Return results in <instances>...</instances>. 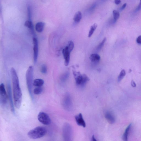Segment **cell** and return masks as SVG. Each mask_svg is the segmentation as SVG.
Returning <instances> with one entry per match:
<instances>
[{"instance_id":"1","label":"cell","mask_w":141,"mask_h":141,"mask_svg":"<svg viewBox=\"0 0 141 141\" xmlns=\"http://www.w3.org/2000/svg\"><path fill=\"white\" fill-rule=\"evenodd\" d=\"M11 74L12 83L13 98L14 106L19 109L21 105L22 94L20 87L19 82L16 70L13 68L11 69Z\"/></svg>"},{"instance_id":"2","label":"cell","mask_w":141,"mask_h":141,"mask_svg":"<svg viewBox=\"0 0 141 141\" xmlns=\"http://www.w3.org/2000/svg\"><path fill=\"white\" fill-rule=\"evenodd\" d=\"M33 68L32 66L28 67L26 72V79L28 92L32 101L34 102L35 99L33 95Z\"/></svg>"},{"instance_id":"3","label":"cell","mask_w":141,"mask_h":141,"mask_svg":"<svg viewBox=\"0 0 141 141\" xmlns=\"http://www.w3.org/2000/svg\"><path fill=\"white\" fill-rule=\"evenodd\" d=\"M47 133V129L45 127L38 126L29 131L27 135L30 138L37 139L42 138Z\"/></svg>"},{"instance_id":"4","label":"cell","mask_w":141,"mask_h":141,"mask_svg":"<svg viewBox=\"0 0 141 141\" xmlns=\"http://www.w3.org/2000/svg\"><path fill=\"white\" fill-rule=\"evenodd\" d=\"M73 74L77 84L83 86L90 80L89 78L85 74L81 75L80 72L73 70Z\"/></svg>"},{"instance_id":"5","label":"cell","mask_w":141,"mask_h":141,"mask_svg":"<svg viewBox=\"0 0 141 141\" xmlns=\"http://www.w3.org/2000/svg\"><path fill=\"white\" fill-rule=\"evenodd\" d=\"M62 135L64 141H70L73 138V131L71 125L68 123H65L63 128Z\"/></svg>"},{"instance_id":"6","label":"cell","mask_w":141,"mask_h":141,"mask_svg":"<svg viewBox=\"0 0 141 141\" xmlns=\"http://www.w3.org/2000/svg\"><path fill=\"white\" fill-rule=\"evenodd\" d=\"M63 107L66 111H71L73 107V104L70 95L67 93L64 95L62 101Z\"/></svg>"},{"instance_id":"7","label":"cell","mask_w":141,"mask_h":141,"mask_svg":"<svg viewBox=\"0 0 141 141\" xmlns=\"http://www.w3.org/2000/svg\"><path fill=\"white\" fill-rule=\"evenodd\" d=\"M38 120L44 125H48L51 124V120L47 113L43 112H39L38 115Z\"/></svg>"},{"instance_id":"8","label":"cell","mask_w":141,"mask_h":141,"mask_svg":"<svg viewBox=\"0 0 141 141\" xmlns=\"http://www.w3.org/2000/svg\"><path fill=\"white\" fill-rule=\"evenodd\" d=\"M7 96L4 84L2 83L0 85V101L2 105H5L7 103Z\"/></svg>"},{"instance_id":"9","label":"cell","mask_w":141,"mask_h":141,"mask_svg":"<svg viewBox=\"0 0 141 141\" xmlns=\"http://www.w3.org/2000/svg\"><path fill=\"white\" fill-rule=\"evenodd\" d=\"M7 96L10 103L11 109V112L13 114H15V111L14 108V104L13 102L12 89L11 85L10 83H7Z\"/></svg>"},{"instance_id":"10","label":"cell","mask_w":141,"mask_h":141,"mask_svg":"<svg viewBox=\"0 0 141 141\" xmlns=\"http://www.w3.org/2000/svg\"><path fill=\"white\" fill-rule=\"evenodd\" d=\"M36 36H34L33 39V50L34 52L33 60L34 64L37 62L39 52L38 43Z\"/></svg>"},{"instance_id":"11","label":"cell","mask_w":141,"mask_h":141,"mask_svg":"<svg viewBox=\"0 0 141 141\" xmlns=\"http://www.w3.org/2000/svg\"><path fill=\"white\" fill-rule=\"evenodd\" d=\"M70 52L66 46L62 50V53L64 59V65L66 66H68L69 64Z\"/></svg>"},{"instance_id":"12","label":"cell","mask_w":141,"mask_h":141,"mask_svg":"<svg viewBox=\"0 0 141 141\" xmlns=\"http://www.w3.org/2000/svg\"><path fill=\"white\" fill-rule=\"evenodd\" d=\"M75 119L78 125L83 128H85L86 127V124L81 113H80L76 115L75 116Z\"/></svg>"},{"instance_id":"13","label":"cell","mask_w":141,"mask_h":141,"mask_svg":"<svg viewBox=\"0 0 141 141\" xmlns=\"http://www.w3.org/2000/svg\"><path fill=\"white\" fill-rule=\"evenodd\" d=\"M105 117L108 122L112 124L115 123V117L111 112L107 111L105 114Z\"/></svg>"},{"instance_id":"14","label":"cell","mask_w":141,"mask_h":141,"mask_svg":"<svg viewBox=\"0 0 141 141\" xmlns=\"http://www.w3.org/2000/svg\"><path fill=\"white\" fill-rule=\"evenodd\" d=\"M24 26L30 30L33 36H36L34 30L33 22L31 20H28L26 21L24 24Z\"/></svg>"},{"instance_id":"15","label":"cell","mask_w":141,"mask_h":141,"mask_svg":"<svg viewBox=\"0 0 141 141\" xmlns=\"http://www.w3.org/2000/svg\"><path fill=\"white\" fill-rule=\"evenodd\" d=\"M132 124H130L125 129V132L123 135L122 139L123 141H127L128 140V136L130 131L132 127Z\"/></svg>"},{"instance_id":"16","label":"cell","mask_w":141,"mask_h":141,"mask_svg":"<svg viewBox=\"0 0 141 141\" xmlns=\"http://www.w3.org/2000/svg\"><path fill=\"white\" fill-rule=\"evenodd\" d=\"M45 25V23L43 22L37 23L35 26L36 31L38 33H41L43 31Z\"/></svg>"},{"instance_id":"17","label":"cell","mask_w":141,"mask_h":141,"mask_svg":"<svg viewBox=\"0 0 141 141\" xmlns=\"http://www.w3.org/2000/svg\"><path fill=\"white\" fill-rule=\"evenodd\" d=\"M91 62H97L100 61L101 57L99 55L97 54H93L91 55L89 58Z\"/></svg>"},{"instance_id":"18","label":"cell","mask_w":141,"mask_h":141,"mask_svg":"<svg viewBox=\"0 0 141 141\" xmlns=\"http://www.w3.org/2000/svg\"><path fill=\"white\" fill-rule=\"evenodd\" d=\"M44 83V81L43 79H36L33 81V86L37 87H42Z\"/></svg>"},{"instance_id":"19","label":"cell","mask_w":141,"mask_h":141,"mask_svg":"<svg viewBox=\"0 0 141 141\" xmlns=\"http://www.w3.org/2000/svg\"><path fill=\"white\" fill-rule=\"evenodd\" d=\"M82 18V15L81 12L80 11H78L74 15L73 19L75 22L78 23L80 21Z\"/></svg>"},{"instance_id":"20","label":"cell","mask_w":141,"mask_h":141,"mask_svg":"<svg viewBox=\"0 0 141 141\" xmlns=\"http://www.w3.org/2000/svg\"><path fill=\"white\" fill-rule=\"evenodd\" d=\"M98 25L96 23H95L91 26L90 30L88 34V37H90L92 36L95 30L97 27Z\"/></svg>"},{"instance_id":"21","label":"cell","mask_w":141,"mask_h":141,"mask_svg":"<svg viewBox=\"0 0 141 141\" xmlns=\"http://www.w3.org/2000/svg\"><path fill=\"white\" fill-rule=\"evenodd\" d=\"M43 91V88L42 87H37L34 89L33 93L36 95L40 94Z\"/></svg>"},{"instance_id":"22","label":"cell","mask_w":141,"mask_h":141,"mask_svg":"<svg viewBox=\"0 0 141 141\" xmlns=\"http://www.w3.org/2000/svg\"><path fill=\"white\" fill-rule=\"evenodd\" d=\"M113 14L114 22H115L119 19L120 17V13L118 11L115 10L113 11Z\"/></svg>"},{"instance_id":"23","label":"cell","mask_w":141,"mask_h":141,"mask_svg":"<svg viewBox=\"0 0 141 141\" xmlns=\"http://www.w3.org/2000/svg\"><path fill=\"white\" fill-rule=\"evenodd\" d=\"M126 75V72L124 70H123L121 71L118 78V81L119 82L122 80Z\"/></svg>"},{"instance_id":"24","label":"cell","mask_w":141,"mask_h":141,"mask_svg":"<svg viewBox=\"0 0 141 141\" xmlns=\"http://www.w3.org/2000/svg\"><path fill=\"white\" fill-rule=\"evenodd\" d=\"M66 46L68 47V50L70 52H71L74 47V44L73 42L72 41H69L68 45Z\"/></svg>"},{"instance_id":"25","label":"cell","mask_w":141,"mask_h":141,"mask_svg":"<svg viewBox=\"0 0 141 141\" xmlns=\"http://www.w3.org/2000/svg\"><path fill=\"white\" fill-rule=\"evenodd\" d=\"M106 40V38H104L101 42L99 44L98 46L97 47V50H100L102 48V47L103 46L104 43H105Z\"/></svg>"},{"instance_id":"26","label":"cell","mask_w":141,"mask_h":141,"mask_svg":"<svg viewBox=\"0 0 141 141\" xmlns=\"http://www.w3.org/2000/svg\"><path fill=\"white\" fill-rule=\"evenodd\" d=\"M41 71L42 73L43 74H46L47 72V67L45 65L43 64L41 68Z\"/></svg>"},{"instance_id":"27","label":"cell","mask_w":141,"mask_h":141,"mask_svg":"<svg viewBox=\"0 0 141 141\" xmlns=\"http://www.w3.org/2000/svg\"><path fill=\"white\" fill-rule=\"evenodd\" d=\"M28 14V20H31L32 16V11L31 8L29 6H28L27 8Z\"/></svg>"},{"instance_id":"28","label":"cell","mask_w":141,"mask_h":141,"mask_svg":"<svg viewBox=\"0 0 141 141\" xmlns=\"http://www.w3.org/2000/svg\"><path fill=\"white\" fill-rule=\"evenodd\" d=\"M136 41L137 43L140 44H141V35L139 36L136 39Z\"/></svg>"},{"instance_id":"29","label":"cell","mask_w":141,"mask_h":141,"mask_svg":"<svg viewBox=\"0 0 141 141\" xmlns=\"http://www.w3.org/2000/svg\"><path fill=\"white\" fill-rule=\"evenodd\" d=\"M141 9V0H140V3L137 8L136 9V11H139Z\"/></svg>"},{"instance_id":"30","label":"cell","mask_w":141,"mask_h":141,"mask_svg":"<svg viewBox=\"0 0 141 141\" xmlns=\"http://www.w3.org/2000/svg\"><path fill=\"white\" fill-rule=\"evenodd\" d=\"M131 85L133 87H136V83H135V82L134 81L132 80L131 82Z\"/></svg>"},{"instance_id":"31","label":"cell","mask_w":141,"mask_h":141,"mask_svg":"<svg viewBox=\"0 0 141 141\" xmlns=\"http://www.w3.org/2000/svg\"><path fill=\"white\" fill-rule=\"evenodd\" d=\"M114 2L116 5H118L121 3V0H115Z\"/></svg>"},{"instance_id":"32","label":"cell","mask_w":141,"mask_h":141,"mask_svg":"<svg viewBox=\"0 0 141 141\" xmlns=\"http://www.w3.org/2000/svg\"><path fill=\"white\" fill-rule=\"evenodd\" d=\"M127 6V4L126 3H125L122 6V7L121 8V10H123V9H124L125 8V7H126Z\"/></svg>"},{"instance_id":"33","label":"cell","mask_w":141,"mask_h":141,"mask_svg":"<svg viewBox=\"0 0 141 141\" xmlns=\"http://www.w3.org/2000/svg\"><path fill=\"white\" fill-rule=\"evenodd\" d=\"M92 141H97L96 139L95 138L94 135H93L92 137Z\"/></svg>"}]
</instances>
